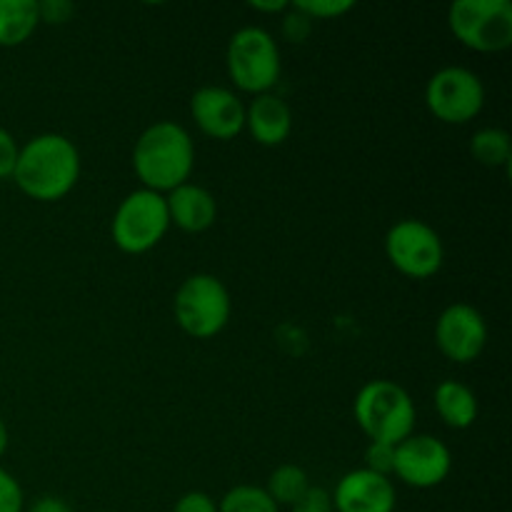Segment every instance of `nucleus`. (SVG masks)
Returning <instances> with one entry per match:
<instances>
[{"label":"nucleus","mask_w":512,"mask_h":512,"mask_svg":"<svg viewBox=\"0 0 512 512\" xmlns=\"http://www.w3.org/2000/svg\"><path fill=\"white\" fill-rule=\"evenodd\" d=\"M80 178V153L70 138L43 133L20 148L13 180L20 193L38 203H55L75 188Z\"/></svg>","instance_id":"1"},{"label":"nucleus","mask_w":512,"mask_h":512,"mask_svg":"<svg viewBox=\"0 0 512 512\" xmlns=\"http://www.w3.org/2000/svg\"><path fill=\"white\" fill-rule=\"evenodd\" d=\"M195 165V145L188 130L173 120L148 125L135 140L133 170L145 190L168 195L190 183Z\"/></svg>","instance_id":"2"},{"label":"nucleus","mask_w":512,"mask_h":512,"mask_svg":"<svg viewBox=\"0 0 512 512\" xmlns=\"http://www.w3.org/2000/svg\"><path fill=\"white\" fill-rule=\"evenodd\" d=\"M355 420L370 443L398 445L415 428V405L403 385L393 380H370L353 403Z\"/></svg>","instance_id":"3"},{"label":"nucleus","mask_w":512,"mask_h":512,"mask_svg":"<svg viewBox=\"0 0 512 512\" xmlns=\"http://www.w3.org/2000/svg\"><path fill=\"white\" fill-rule=\"evenodd\" d=\"M225 65L228 75L243 93L263 95L273 93L283 73V60H280L278 43L273 35L258 25H248L233 33L228 50H225Z\"/></svg>","instance_id":"4"},{"label":"nucleus","mask_w":512,"mask_h":512,"mask_svg":"<svg viewBox=\"0 0 512 512\" xmlns=\"http://www.w3.org/2000/svg\"><path fill=\"white\" fill-rule=\"evenodd\" d=\"M230 293L220 278L195 273L180 283L173 300V313L180 330L195 340H210L225 330L230 320Z\"/></svg>","instance_id":"5"},{"label":"nucleus","mask_w":512,"mask_h":512,"mask_svg":"<svg viewBox=\"0 0 512 512\" xmlns=\"http://www.w3.org/2000/svg\"><path fill=\"white\" fill-rule=\"evenodd\" d=\"M455 38L475 53H503L512 45L510 0H455L448 10Z\"/></svg>","instance_id":"6"},{"label":"nucleus","mask_w":512,"mask_h":512,"mask_svg":"<svg viewBox=\"0 0 512 512\" xmlns=\"http://www.w3.org/2000/svg\"><path fill=\"white\" fill-rule=\"evenodd\" d=\"M170 228L165 195L153 190H133L120 200L110 223L113 243L128 255H143L165 238Z\"/></svg>","instance_id":"7"},{"label":"nucleus","mask_w":512,"mask_h":512,"mask_svg":"<svg viewBox=\"0 0 512 512\" xmlns=\"http://www.w3.org/2000/svg\"><path fill=\"white\" fill-rule=\"evenodd\" d=\"M425 105L445 125H465L485 105V85L478 73L460 65L440 68L425 85Z\"/></svg>","instance_id":"8"},{"label":"nucleus","mask_w":512,"mask_h":512,"mask_svg":"<svg viewBox=\"0 0 512 512\" xmlns=\"http://www.w3.org/2000/svg\"><path fill=\"white\" fill-rule=\"evenodd\" d=\"M385 255L400 275L413 280L433 278L440 273L445 248L440 235L428 223L405 218L385 235Z\"/></svg>","instance_id":"9"},{"label":"nucleus","mask_w":512,"mask_h":512,"mask_svg":"<svg viewBox=\"0 0 512 512\" xmlns=\"http://www.w3.org/2000/svg\"><path fill=\"white\" fill-rule=\"evenodd\" d=\"M453 470V453L435 435H408L395 445L393 475L418 490L438 488Z\"/></svg>","instance_id":"10"},{"label":"nucleus","mask_w":512,"mask_h":512,"mask_svg":"<svg viewBox=\"0 0 512 512\" xmlns=\"http://www.w3.org/2000/svg\"><path fill=\"white\" fill-rule=\"evenodd\" d=\"M435 345L458 365L478 360L488 345V323L483 313L468 303L448 305L435 320Z\"/></svg>","instance_id":"11"},{"label":"nucleus","mask_w":512,"mask_h":512,"mask_svg":"<svg viewBox=\"0 0 512 512\" xmlns=\"http://www.w3.org/2000/svg\"><path fill=\"white\" fill-rule=\"evenodd\" d=\"M190 113L200 133L213 140H233L245 130V105L233 90L220 85L198 88L190 98Z\"/></svg>","instance_id":"12"},{"label":"nucleus","mask_w":512,"mask_h":512,"mask_svg":"<svg viewBox=\"0 0 512 512\" xmlns=\"http://www.w3.org/2000/svg\"><path fill=\"white\" fill-rule=\"evenodd\" d=\"M330 495L335 512H395L398 505L393 480L368 468L345 473Z\"/></svg>","instance_id":"13"},{"label":"nucleus","mask_w":512,"mask_h":512,"mask_svg":"<svg viewBox=\"0 0 512 512\" xmlns=\"http://www.w3.org/2000/svg\"><path fill=\"white\" fill-rule=\"evenodd\" d=\"M245 130L255 143L278 148L293 133V110L275 93L255 95L253 103L245 105Z\"/></svg>","instance_id":"14"},{"label":"nucleus","mask_w":512,"mask_h":512,"mask_svg":"<svg viewBox=\"0 0 512 512\" xmlns=\"http://www.w3.org/2000/svg\"><path fill=\"white\" fill-rule=\"evenodd\" d=\"M165 205H168L170 225L180 228L183 233H205L213 228L215 218H218V203H215L213 193L195 183H183L180 188L170 190L165 195Z\"/></svg>","instance_id":"15"},{"label":"nucleus","mask_w":512,"mask_h":512,"mask_svg":"<svg viewBox=\"0 0 512 512\" xmlns=\"http://www.w3.org/2000/svg\"><path fill=\"white\" fill-rule=\"evenodd\" d=\"M433 403L440 420L453 430H468L478 420V395L465 383H458V380H443L435 388Z\"/></svg>","instance_id":"16"},{"label":"nucleus","mask_w":512,"mask_h":512,"mask_svg":"<svg viewBox=\"0 0 512 512\" xmlns=\"http://www.w3.org/2000/svg\"><path fill=\"white\" fill-rule=\"evenodd\" d=\"M38 25V0H0V48L23 45Z\"/></svg>","instance_id":"17"},{"label":"nucleus","mask_w":512,"mask_h":512,"mask_svg":"<svg viewBox=\"0 0 512 512\" xmlns=\"http://www.w3.org/2000/svg\"><path fill=\"white\" fill-rule=\"evenodd\" d=\"M470 153L485 168H508L512 160V140L503 128H483L470 140Z\"/></svg>","instance_id":"18"},{"label":"nucleus","mask_w":512,"mask_h":512,"mask_svg":"<svg viewBox=\"0 0 512 512\" xmlns=\"http://www.w3.org/2000/svg\"><path fill=\"white\" fill-rule=\"evenodd\" d=\"M310 488V478L300 465L293 463H285L280 468H275L270 473L268 483H265V493L273 498V503L278 505H288L293 508L300 498H303L305 490Z\"/></svg>","instance_id":"19"},{"label":"nucleus","mask_w":512,"mask_h":512,"mask_svg":"<svg viewBox=\"0 0 512 512\" xmlns=\"http://www.w3.org/2000/svg\"><path fill=\"white\" fill-rule=\"evenodd\" d=\"M280 508L273 503L265 488L258 485H235L233 490L223 495L218 503V512H278Z\"/></svg>","instance_id":"20"},{"label":"nucleus","mask_w":512,"mask_h":512,"mask_svg":"<svg viewBox=\"0 0 512 512\" xmlns=\"http://www.w3.org/2000/svg\"><path fill=\"white\" fill-rule=\"evenodd\" d=\"M293 8L310 20H335L350 13L355 3L350 0H295Z\"/></svg>","instance_id":"21"},{"label":"nucleus","mask_w":512,"mask_h":512,"mask_svg":"<svg viewBox=\"0 0 512 512\" xmlns=\"http://www.w3.org/2000/svg\"><path fill=\"white\" fill-rule=\"evenodd\" d=\"M393 463H395V445L385 443H370L365 448V468L370 473H378L390 478L393 475Z\"/></svg>","instance_id":"22"},{"label":"nucleus","mask_w":512,"mask_h":512,"mask_svg":"<svg viewBox=\"0 0 512 512\" xmlns=\"http://www.w3.org/2000/svg\"><path fill=\"white\" fill-rule=\"evenodd\" d=\"M23 488L18 480L0 468V512H23Z\"/></svg>","instance_id":"23"},{"label":"nucleus","mask_w":512,"mask_h":512,"mask_svg":"<svg viewBox=\"0 0 512 512\" xmlns=\"http://www.w3.org/2000/svg\"><path fill=\"white\" fill-rule=\"evenodd\" d=\"M293 512H333V495L320 485H310L303 498L293 505Z\"/></svg>","instance_id":"24"},{"label":"nucleus","mask_w":512,"mask_h":512,"mask_svg":"<svg viewBox=\"0 0 512 512\" xmlns=\"http://www.w3.org/2000/svg\"><path fill=\"white\" fill-rule=\"evenodd\" d=\"M310 28H313V20L305 18L303 13H298V10L293 8V3H290V8L285 10V18H283V35L290 40V43H303L305 38H308Z\"/></svg>","instance_id":"25"},{"label":"nucleus","mask_w":512,"mask_h":512,"mask_svg":"<svg viewBox=\"0 0 512 512\" xmlns=\"http://www.w3.org/2000/svg\"><path fill=\"white\" fill-rule=\"evenodd\" d=\"M38 13L40 23L63 25L73 18L75 5L68 3V0H43V3H38Z\"/></svg>","instance_id":"26"},{"label":"nucleus","mask_w":512,"mask_h":512,"mask_svg":"<svg viewBox=\"0 0 512 512\" xmlns=\"http://www.w3.org/2000/svg\"><path fill=\"white\" fill-rule=\"evenodd\" d=\"M18 143L5 128H0V180L13 178L15 163H18Z\"/></svg>","instance_id":"27"},{"label":"nucleus","mask_w":512,"mask_h":512,"mask_svg":"<svg viewBox=\"0 0 512 512\" xmlns=\"http://www.w3.org/2000/svg\"><path fill=\"white\" fill-rule=\"evenodd\" d=\"M173 512H218V503L208 493L190 490V493L180 495Z\"/></svg>","instance_id":"28"},{"label":"nucleus","mask_w":512,"mask_h":512,"mask_svg":"<svg viewBox=\"0 0 512 512\" xmlns=\"http://www.w3.org/2000/svg\"><path fill=\"white\" fill-rule=\"evenodd\" d=\"M28 512H73V508L63 498H58V495H43V498H38L30 505Z\"/></svg>","instance_id":"29"},{"label":"nucleus","mask_w":512,"mask_h":512,"mask_svg":"<svg viewBox=\"0 0 512 512\" xmlns=\"http://www.w3.org/2000/svg\"><path fill=\"white\" fill-rule=\"evenodd\" d=\"M250 8L258 10V13H285L290 3H285V0H253Z\"/></svg>","instance_id":"30"},{"label":"nucleus","mask_w":512,"mask_h":512,"mask_svg":"<svg viewBox=\"0 0 512 512\" xmlns=\"http://www.w3.org/2000/svg\"><path fill=\"white\" fill-rule=\"evenodd\" d=\"M8 443H10L8 425H5V423H3V418H0V458H3L5 450H8Z\"/></svg>","instance_id":"31"}]
</instances>
